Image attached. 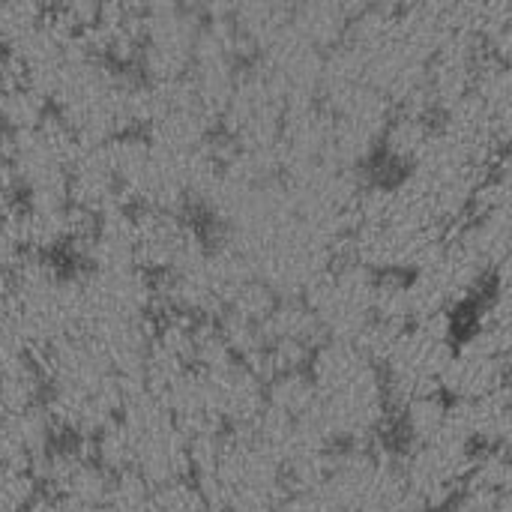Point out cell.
<instances>
[{
  "label": "cell",
  "instance_id": "cell-6",
  "mask_svg": "<svg viewBox=\"0 0 512 512\" xmlns=\"http://www.w3.org/2000/svg\"><path fill=\"white\" fill-rule=\"evenodd\" d=\"M69 201L87 219L126 210L132 204L120 138H111L102 144H81L72 174H69Z\"/></svg>",
  "mask_w": 512,
  "mask_h": 512
},
{
  "label": "cell",
  "instance_id": "cell-3",
  "mask_svg": "<svg viewBox=\"0 0 512 512\" xmlns=\"http://www.w3.org/2000/svg\"><path fill=\"white\" fill-rule=\"evenodd\" d=\"M0 315L30 354H42L81 330V285L42 255H27L6 273Z\"/></svg>",
  "mask_w": 512,
  "mask_h": 512
},
{
  "label": "cell",
  "instance_id": "cell-15",
  "mask_svg": "<svg viewBox=\"0 0 512 512\" xmlns=\"http://www.w3.org/2000/svg\"><path fill=\"white\" fill-rule=\"evenodd\" d=\"M507 147H512V129H510V144H507Z\"/></svg>",
  "mask_w": 512,
  "mask_h": 512
},
{
  "label": "cell",
  "instance_id": "cell-13",
  "mask_svg": "<svg viewBox=\"0 0 512 512\" xmlns=\"http://www.w3.org/2000/svg\"><path fill=\"white\" fill-rule=\"evenodd\" d=\"M6 81H9V72L0 69V99H3V90H6Z\"/></svg>",
  "mask_w": 512,
  "mask_h": 512
},
{
  "label": "cell",
  "instance_id": "cell-14",
  "mask_svg": "<svg viewBox=\"0 0 512 512\" xmlns=\"http://www.w3.org/2000/svg\"><path fill=\"white\" fill-rule=\"evenodd\" d=\"M507 63H510V72H512V57H507Z\"/></svg>",
  "mask_w": 512,
  "mask_h": 512
},
{
  "label": "cell",
  "instance_id": "cell-10",
  "mask_svg": "<svg viewBox=\"0 0 512 512\" xmlns=\"http://www.w3.org/2000/svg\"><path fill=\"white\" fill-rule=\"evenodd\" d=\"M141 33H144V12L123 0H108L99 9V15L84 27V42L96 57L108 63H123V60H138Z\"/></svg>",
  "mask_w": 512,
  "mask_h": 512
},
{
  "label": "cell",
  "instance_id": "cell-1",
  "mask_svg": "<svg viewBox=\"0 0 512 512\" xmlns=\"http://www.w3.org/2000/svg\"><path fill=\"white\" fill-rule=\"evenodd\" d=\"M39 366L45 375L42 405L54 426L75 438H96L120 417L129 387L84 333H72L42 351Z\"/></svg>",
  "mask_w": 512,
  "mask_h": 512
},
{
  "label": "cell",
  "instance_id": "cell-9",
  "mask_svg": "<svg viewBox=\"0 0 512 512\" xmlns=\"http://www.w3.org/2000/svg\"><path fill=\"white\" fill-rule=\"evenodd\" d=\"M54 429L45 405L0 414V462L33 471L54 447Z\"/></svg>",
  "mask_w": 512,
  "mask_h": 512
},
{
  "label": "cell",
  "instance_id": "cell-7",
  "mask_svg": "<svg viewBox=\"0 0 512 512\" xmlns=\"http://www.w3.org/2000/svg\"><path fill=\"white\" fill-rule=\"evenodd\" d=\"M33 474L48 495L87 507H102L114 483V474L96 459L93 447L81 444L51 447L48 456L33 468Z\"/></svg>",
  "mask_w": 512,
  "mask_h": 512
},
{
  "label": "cell",
  "instance_id": "cell-8",
  "mask_svg": "<svg viewBox=\"0 0 512 512\" xmlns=\"http://www.w3.org/2000/svg\"><path fill=\"white\" fill-rule=\"evenodd\" d=\"M201 249L195 228L180 216V210L141 207L135 213V261L141 270L165 276Z\"/></svg>",
  "mask_w": 512,
  "mask_h": 512
},
{
  "label": "cell",
  "instance_id": "cell-5",
  "mask_svg": "<svg viewBox=\"0 0 512 512\" xmlns=\"http://www.w3.org/2000/svg\"><path fill=\"white\" fill-rule=\"evenodd\" d=\"M204 24L192 9H156L144 12V33L138 48V63L150 81H180L192 72Z\"/></svg>",
  "mask_w": 512,
  "mask_h": 512
},
{
  "label": "cell",
  "instance_id": "cell-11",
  "mask_svg": "<svg viewBox=\"0 0 512 512\" xmlns=\"http://www.w3.org/2000/svg\"><path fill=\"white\" fill-rule=\"evenodd\" d=\"M108 0H45V6L57 15V18H63V21H69V24H75V27H87L96 15H99V9L105 6Z\"/></svg>",
  "mask_w": 512,
  "mask_h": 512
},
{
  "label": "cell",
  "instance_id": "cell-12",
  "mask_svg": "<svg viewBox=\"0 0 512 512\" xmlns=\"http://www.w3.org/2000/svg\"><path fill=\"white\" fill-rule=\"evenodd\" d=\"M15 195V174H12V162L6 147H0V216L9 210V201Z\"/></svg>",
  "mask_w": 512,
  "mask_h": 512
},
{
  "label": "cell",
  "instance_id": "cell-4",
  "mask_svg": "<svg viewBox=\"0 0 512 512\" xmlns=\"http://www.w3.org/2000/svg\"><path fill=\"white\" fill-rule=\"evenodd\" d=\"M78 150L81 141L57 117L15 129L6 153L24 201H69V174Z\"/></svg>",
  "mask_w": 512,
  "mask_h": 512
},
{
  "label": "cell",
  "instance_id": "cell-2",
  "mask_svg": "<svg viewBox=\"0 0 512 512\" xmlns=\"http://www.w3.org/2000/svg\"><path fill=\"white\" fill-rule=\"evenodd\" d=\"M144 96L147 84L126 78L87 48L60 75L48 102H54L57 120L81 144H102L141 126Z\"/></svg>",
  "mask_w": 512,
  "mask_h": 512
}]
</instances>
